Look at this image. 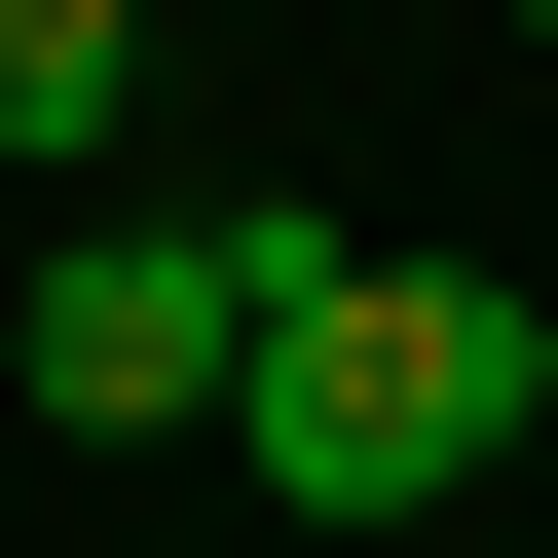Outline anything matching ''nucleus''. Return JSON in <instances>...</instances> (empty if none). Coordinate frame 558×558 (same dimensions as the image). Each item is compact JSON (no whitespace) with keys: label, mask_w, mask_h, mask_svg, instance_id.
Wrapping results in <instances>:
<instances>
[{"label":"nucleus","mask_w":558,"mask_h":558,"mask_svg":"<svg viewBox=\"0 0 558 558\" xmlns=\"http://www.w3.org/2000/svg\"><path fill=\"white\" fill-rule=\"evenodd\" d=\"M223 410H260V521H447V484L558 410V299H521V260H373V223H336V299L260 336Z\"/></svg>","instance_id":"nucleus-1"},{"label":"nucleus","mask_w":558,"mask_h":558,"mask_svg":"<svg viewBox=\"0 0 558 558\" xmlns=\"http://www.w3.org/2000/svg\"><path fill=\"white\" fill-rule=\"evenodd\" d=\"M299 299H336V223H299V186H223V223H75L38 299H0V373H38L75 447H149V410H223Z\"/></svg>","instance_id":"nucleus-2"},{"label":"nucleus","mask_w":558,"mask_h":558,"mask_svg":"<svg viewBox=\"0 0 558 558\" xmlns=\"http://www.w3.org/2000/svg\"><path fill=\"white\" fill-rule=\"evenodd\" d=\"M112 112H149V0H0V149H38V186H75Z\"/></svg>","instance_id":"nucleus-3"},{"label":"nucleus","mask_w":558,"mask_h":558,"mask_svg":"<svg viewBox=\"0 0 558 558\" xmlns=\"http://www.w3.org/2000/svg\"><path fill=\"white\" fill-rule=\"evenodd\" d=\"M521 75H558V0H521Z\"/></svg>","instance_id":"nucleus-4"}]
</instances>
